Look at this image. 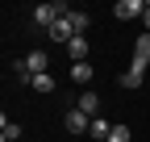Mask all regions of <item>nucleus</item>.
I'll use <instances>...</instances> for the list:
<instances>
[{
    "label": "nucleus",
    "mask_w": 150,
    "mask_h": 142,
    "mask_svg": "<svg viewBox=\"0 0 150 142\" xmlns=\"http://www.w3.org/2000/svg\"><path fill=\"white\" fill-rule=\"evenodd\" d=\"M63 126H67V134H88V130H92V117H88V113H79V109L71 104L67 117H63Z\"/></svg>",
    "instance_id": "obj_1"
},
{
    "label": "nucleus",
    "mask_w": 150,
    "mask_h": 142,
    "mask_svg": "<svg viewBox=\"0 0 150 142\" xmlns=\"http://www.w3.org/2000/svg\"><path fill=\"white\" fill-rule=\"evenodd\" d=\"M21 63H25V71H29V75H46V67H50L46 50H33V55H25Z\"/></svg>",
    "instance_id": "obj_2"
},
{
    "label": "nucleus",
    "mask_w": 150,
    "mask_h": 142,
    "mask_svg": "<svg viewBox=\"0 0 150 142\" xmlns=\"http://www.w3.org/2000/svg\"><path fill=\"white\" fill-rule=\"evenodd\" d=\"M142 9H146L142 0H121L117 9H112V17H121V21H129V17H142Z\"/></svg>",
    "instance_id": "obj_3"
},
{
    "label": "nucleus",
    "mask_w": 150,
    "mask_h": 142,
    "mask_svg": "<svg viewBox=\"0 0 150 142\" xmlns=\"http://www.w3.org/2000/svg\"><path fill=\"white\" fill-rule=\"evenodd\" d=\"M75 109L88 113V117H96V113H100V96H96V92H83L79 100H75Z\"/></svg>",
    "instance_id": "obj_4"
},
{
    "label": "nucleus",
    "mask_w": 150,
    "mask_h": 142,
    "mask_svg": "<svg viewBox=\"0 0 150 142\" xmlns=\"http://www.w3.org/2000/svg\"><path fill=\"white\" fill-rule=\"evenodd\" d=\"M67 50H71V63H88V50L92 46H88V38H71Z\"/></svg>",
    "instance_id": "obj_5"
},
{
    "label": "nucleus",
    "mask_w": 150,
    "mask_h": 142,
    "mask_svg": "<svg viewBox=\"0 0 150 142\" xmlns=\"http://www.w3.org/2000/svg\"><path fill=\"white\" fill-rule=\"evenodd\" d=\"M134 63H146L150 67V33H142V38L134 42Z\"/></svg>",
    "instance_id": "obj_6"
},
{
    "label": "nucleus",
    "mask_w": 150,
    "mask_h": 142,
    "mask_svg": "<svg viewBox=\"0 0 150 142\" xmlns=\"http://www.w3.org/2000/svg\"><path fill=\"white\" fill-rule=\"evenodd\" d=\"M88 25H92V17H88V13H79V9H71V29H75V38H83Z\"/></svg>",
    "instance_id": "obj_7"
},
{
    "label": "nucleus",
    "mask_w": 150,
    "mask_h": 142,
    "mask_svg": "<svg viewBox=\"0 0 150 142\" xmlns=\"http://www.w3.org/2000/svg\"><path fill=\"white\" fill-rule=\"evenodd\" d=\"M88 134L96 138V142H108V134H112V126H108L104 117H92V130H88Z\"/></svg>",
    "instance_id": "obj_8"
},
{
    "label": "nucleus",
    "mask_w": 150,
    "mask_h": 142,
    "mask_svg": "<svg viewBox=\"0 0 150 142\" xmlns=\"http://www.w3.org/2000/svg\"><path fill=\"white\" fill-rule=\"evenodd\" d=\"M17 138H21V126H17V121H0V142H17Z\"/></svg>",
    "instance_id": "obj_9"
},
{
    "label": "nucleus",
    "mask_w": 150,
    "mask_h": 142,
    "mask_svg": "<svg viewBox=\"0 0 150 142\" xmlns=\"http://www.w3.org/2000/svg\"><path fill=\"white\" fill-rule=\"evenodd\" d=\"M71 80L75 84H92V63H71Z\"/></svg>",
    "instance_id": "obj_10"
},
{
    "label": "nucleus",
    "mask_w": 150,
    "mask_h": 142,
    "mask_svg": "<svg viewBox=\"0 0 150 142\" xmlns=\"http://www.w3.org/2000/svg\"><path fill=\"white\" fill-rule=\"evenodd\" d=\"M29 88L46 96V92H54V75H50V71H46V75H33V80H29Z\"/></svg>",
    "instance_id": "obj_11"
},
{
    "label": "nucleus",
    "mask_w": 150,
    "mask_h": 142,
    "mask_svg": "<svg viewBox=\"0 0 150 142\" xmlns=\"http://www.w3.org/2000/svg\"><path fill=\"white\" fill-rule=\"evenodd\" d=\"M142 75H146V71H134V67H129V71H121V88H142Z\"/></svg>",
    "instance_id": "obj_12"
},
{
    "label": "nucleus",
    "mask_w": 150,
    "mask_h": 142,
    "mask_svg": "<svg viewBox=\"0 0 150 142\" xmlns=\"http://www.w3.org/2000/svg\"><path fill=\"white\" fill-rule=\"evenodd\" d=\"M108 142H134V134H129V126H112Z\"/></svg>",
    "instance_id": "obj_13"
},
{
    "label": "nucleus",
    "mask_w": 150,
    "mask_h": 142,
    "mask_svg": "<svg viewBox=\"0 0 150 142\" xmlns=\"http://www.w3.org/2000/svg\"><path fill=\"white\" fill-rule=\"evenodd\" d=\"M142 25H146V33H150V0H146V9H142Z\"/></svg>",
    "instance_id": "obj_14"
}]
</instances>
